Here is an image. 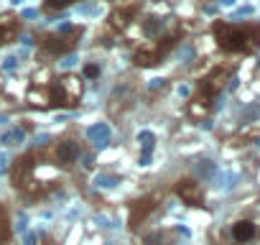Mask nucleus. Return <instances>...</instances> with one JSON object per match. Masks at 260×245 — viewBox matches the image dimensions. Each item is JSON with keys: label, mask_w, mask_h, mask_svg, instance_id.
Listing matches in <instances>:
<instances>
[{"label": "nucleus", "mask_w": 260, "mask_h": 245, "mask_svg": "<svg viewBox=\"0 0 260 245\" xmlns=\"http://www.w3.org/2000/svg\"><path fill=\"white\" fill-rule=\"evenodd\" d=\"M176 194H179L181 202L189 204V207H202V204H204V189H202V184L194 181V179H179V181H176Z\"/></svg>", "instance_id": "0eeeda50"}, {"label": "nucleus", "mask_w": 260, "mask_h": 245, "mask_svg": "<svg viewBox=\"0 0 260 245\" xmlns=\"http://www.w3.org/2000/svg\"><path fill=\"white\" fill-rule=\"evenodd\" d=\"M212 36H214L217 49L230 56H250L260 49V23L257 21H242V23L217 21L212 26Z\"/></svg>", "instance_id": "f257e3e1"}, {"label": "nucleus", "mask_w": 260, "mask_h": 245, "mask_svg": "<svg viewBox=\"0 0 260 245\" xmlns=\"http://www.w3.org/2000/svg\"><path fill=\"white\" fill-rule=\"evenodd\" d=\"M181 36H184V28L179 23H174L161 36H156L151 41H143V44H136V54H133L136 64L138 67H156V64H161L176 49V44L181 41Z\"/></svg>", "instance_id": "20e7f679"}, {"label": "nucleus", "mask_w": 260, "mask_h": 245, "mask_svg": "<svg viewBox=\"0 0 260 245\" xmlns=\"http://www.w3.org/2000/svg\"><path fill=\"white\" fill-rule=\"evenodd\" d=\"M110 3H115V6H117V3H125V0H110Z\"/></svg>", "instance_id": "ddd939ff"}, {"label": "nucleus", "mask_w": 260, "mask_h": 245, "mask_svg": "<svg viewBox=\"0 0 260 245\" xmlns=\"http://www.w3.org/2000/svg\"><path fill=\"white\" fill-rule=\"evenodd\" d=\"M100 74H102V67H100L97 62H87V64L82 67V74H79V77H82L84 82H94Z\"/></svg>", "instance_id": "9b49d317"}, {"label": "nucleus", "mask_w": 260, "mask_h": 245, "mask_svg": "<svg viewBox=\"0 0 260 245\" xmlns=\"http://www.w3.org/2000/svg\"><path fill=\"white\" fill-rule=\"evenodd\" d=\"M79 151H82V148H79L77 141L64 138V141H59V143L54 146V164H59V166H72V164H77Z\"/></svg>", "instance_id": "6e6552de"}, {"label": "nucleus", "mask_w": 260, "mask_h": 245, "mask_svg": "<svg viewBox=\"0 0 260 245\" xmlns=\"http://www.w3.org/2000/svg\"><path fill=\"white\" fill-rule=\"evenodd\" d=\"M8 237V220H6V212L0 209V242Z\"/></svg>", "instance_id": "f8f14e48"}, {"label": "nucleus", "mask_w": 260, "mask_h": 245, "mask_svg": "<svg viewBox=\"0 0 260 245\" xmlns=\"http://www.w3.org/2000/svg\"><path fill=\"white\" fill-rule=\"evenodd\" d=\"M21 31V21L16 13H0V46L11 44Z\"/></svg>", "instance_id": "1a4fd4ad"}, {"label": "nucleus", "mask_w": 260, "mask_h": 245, "mask_svg": "<svg viewBox=\"0 0 260 245\" xmlns=\"http://www.w3.org/2000/svg\"><path fill=\"white\" fill-rule=\"evenodd\" d=\"M79 39H82V26H64L59 31L41 36V51L49 56H64L77 49Z\"/></svg>", "instance_id": "39448f33"}, {"label": "nucleus", "mask_w": 260, "mask_h": 245, "mask_svg": "<svg viewBox=\"0 0 260 245\" xmlns=\"http://www.w3.org/2000/svg\"><path fill=\"white\" fill-rule=\"evenodd\" d=\"M36 79L44 82V92H46V107H64L72 110L79 105L82 92H84V79L77 74H61V77H51V72H44L41 77L36 74Z\"/></svg>", "instance_id": "f03ea898"}, {"label": "nucleus", "mask_w": 260, "mask_h": 245, "mask_svg": "<svg viewBox=\"0 0 260 245\" xmlns=\"http://www.w3.org/2000/svg\"><path fill=\"white\" fill-rule=\"evenodd\" d=\"M257 237V222L250 217H240L230 225V240L235 245H250Z\"/></svg>", "instance_id": "423d86ee"}, {"label": "nucleus", "mask_w": 260, "mask_h": 245, "mask_svg": "<svg viewBox=\"0 0 260 245\" xmlns=\"http://www.w3.org/2000/svg\"><path fill=\"white\" fill-rule=\"evenodd\" d=\"M230 77H232V67H214L212 72H207L202 79H199V84H197V92H194V97H191V102H189V110H191V115H197V117H204L212 107H214V102H217V97L222 95V89L227 87V82H230Z\"/></svg>", "instance_id": "7ed1b4c3"}, {"label": "nucleus", "mask_w": 260, "mask_h": 245, "mask_svg": "<svg viewBox=\"0 0 260 245\" xmlns=\"http://www.w3.org/2000/svg\"><path fill=\"white\" fill-rule=\"evenodd\" d=\"M77 0H44V13H61L67 8H72Z\"/></svg>", "instance_id": "9d476101"}]
</instances>
